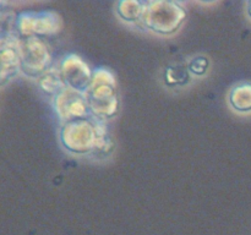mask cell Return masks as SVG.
<instances>
[{"mask_svg": "<svg viewBox=\"0 0 251 235\" xmlns=\"http://www.w3.org/2000/svg\"><path fill=\"white\" fill-rule=\"evenodd\" d=\"M60 141L69 152L75 154L108 156L114 146L104 121L93 117L64 122Z\"/></svg>", "mask_w": 251, "mask_h": 235, "instance_id": "6da1fadb", "label": "cell"}, {"mask_svg": "<svg viewBox=\"0 0 251 235\" xmlns=\"http://www.w3.org/2000/svg\"><path fill=\"white\" fill-rule=\"evenodd\" d=\"M85 97L90 108L91 117L103 120L114 117L119 108L117 81L112 71L100 68L93 71L92 81Z\"/></svg>", "mask_w": 251, "mask_h": 235, "instance_id": "7a4b0ae2", "label": "cell"}, {"mask_svg": "<svg viewBox=\"0 0 251 235\" xmlns=\"http://www.w3.org/2000/svg\"><path fill=\"white\" fill-rule=\"evenodd\" d=\"M185 16V10L178 2L149 1L146 2L142 22L156 33L172 34L183 24Z\"/></svg>", "mask_w": 251, "mask_h": 235, "instance_id": "3957f363", "label": "cell"}, {"mask_svg": "<svg viewBox=\"0 0 251 235\" xmlns=\"http://www.w3.org/2000/svg\"><path fill=\"white\" fill-rule=\"evenodd\" d=\"M20 61L21 71L31 77H37L51 66L50 49L43 38L22 37L20 39Z\"/></svg>", "mask_w": 251, "mask_h": 235, "instance_id": "277c9868", "label": "cell"}, {"mask_svg": "<svg viewBox=\"0 0 251 235\" xmlns=\"http://www.w3.org/2000/svg\"><path fill=\"white\" fill-rule=\"evenodd\" d=\"M16 28L22 37H47L61 29V19L54 11H26L16 17Z\"/></svg>", "mask_w": 251, "mask_h": 235, "instance_id": "5b68a950", "label": "cell"}, {"mask_svg": "<svg viewBox=\"0 0 251 235\" xmlns=\"http://www.w3.org/2000/svg\"><path fill=\"white\" fill-rule=\"evenodd\" d=\"M54 108L58 117L65 122L91 117L85 93L70 87H66L54 97Z\"/></svg>", "mask_w": 251, "mask_h": 235, "instance_id": "8992f818", "label": "cell"}, {"mask_svg": "<svg viewBox=\"0 0 251 235\" xmlns=\"http://www.w3.org/2000/svg\"><path fill=\"white\" fill-rule=\"evenodd\" d=\"M59 69L68 87L85 93L92 81L93 71L81 56L76 54L66 55L61 60Z\"/></svg>", "mask_w": 251, "mask_h": 235, "instance_id": "52a82bcc", "label": "cell"}, {"mask_svg": "<svg viewBox=\"0 0 251 235\" xmlns=\"http://www.w3.org/2000/svg\"><path fill=\"white\" fill-rule=\"evenodd\" d=\"M20 37L11 32L0 33V73L6 81L21 70Z\"/></svg>", "mask_w": 251, "mask_h": 235, "instance_id": "ba28073f", "label": "cell"}, {"mask_svg": "<svg viewBox=\"0 0 251 235\" xmlns=\"http://www.w3.org/2000/svg\"><path fill=\"white\" fill-rule=\"evenodd\" d=\"M37 82H38V86L43 92H46L49 95H53V98L68 87L63 76H61L60 69L53 65L46 72L39 76Z\"/></svg>", "mask_w": 251, "mask_h": 235, "instance_id": "9c48e42d", "label": "cell"}, {"mask_svg": "<svg viewBox=\"0 0 251 235\" xmlns=\"http://www.w3.org/2000/svg\"><path fill=\"white\" fill-rule=\"evenodd\" d=\"M229 103L237 112H251V83L243 82L234 86L229 93Z\"/></svg>", "mask_w": 251, "mask_h": 235, "instance_id": "30bf717a", "label": "cell"}, {"mask_svg": "<svg viewBox=\"0 0 251 235\" xmlns=\"http://www.w3.org/2000/svg\"><path fill=\"white\" fill-rule=\"evenodd\" d=\"M146 2L137 1V0H124L117 4V12L124 21L126 22H137L142 21Z\"/></svg>", "mask_w": 251, "mask_h": 235, "instance_id": "8fae6325", "label": "cell"}, {"mask_svg": "<svg viewBox=\"0 0 251 235\" xmlns=\"http://www.w3.org/2000/svg\"><path fill=\"white\" fill-rule=\"evenodd\" d=\"M208 68V60L203 56L193 59L189 64V71H191L195 75H203Z\"/></svg>", "mask_w": 251, "mask_h": 235, "instance_id": "7c38bea8", "label": "cell"}, {"mask_svg": "<svg viewBox=\"0 0 251 235\" xmlns=\"http://www.w3.org/2000/svg\"><path fill=\"white\" fill-rule=\"evenodd\" d=\"M4 4V2H0V6H1V5ZM5 16H6V11H5V10H2V9H0V24H2V22L5 21Z\"/></svg>", "mask_w": 251, "mask_h": 235, "instance_id": "4fadbf2b", "label": "cell"}, {"mask_svg": "<svg viewBox=\"0 0 251 235\" xmlns=\"http://www.w3.org/2000/svg\"><path fill=\"white\" fill-rule=\"evenodd\" d=\"M247 6H248V14H249V16L251 17V1L248 2Z\"/></svg>", "mask_w": 251, "mask_h": 235, "instance_id": "5bb4252c", "label": "cell"}, {"mask_svg": "<svg viewBox=\"0 0 251 235\" xmlns=\"http://www.w3.org/2000/svg\"><path fill=\"white\" fill-rule=\"evenodd\" d=\"M4 82V80H2V76H1V73H0V83H2Z\"/></svg>", "mask_w": 251, "mask_h": 235, "instance_id": "9a60e30c", "label": "cell"}]
</instances>
